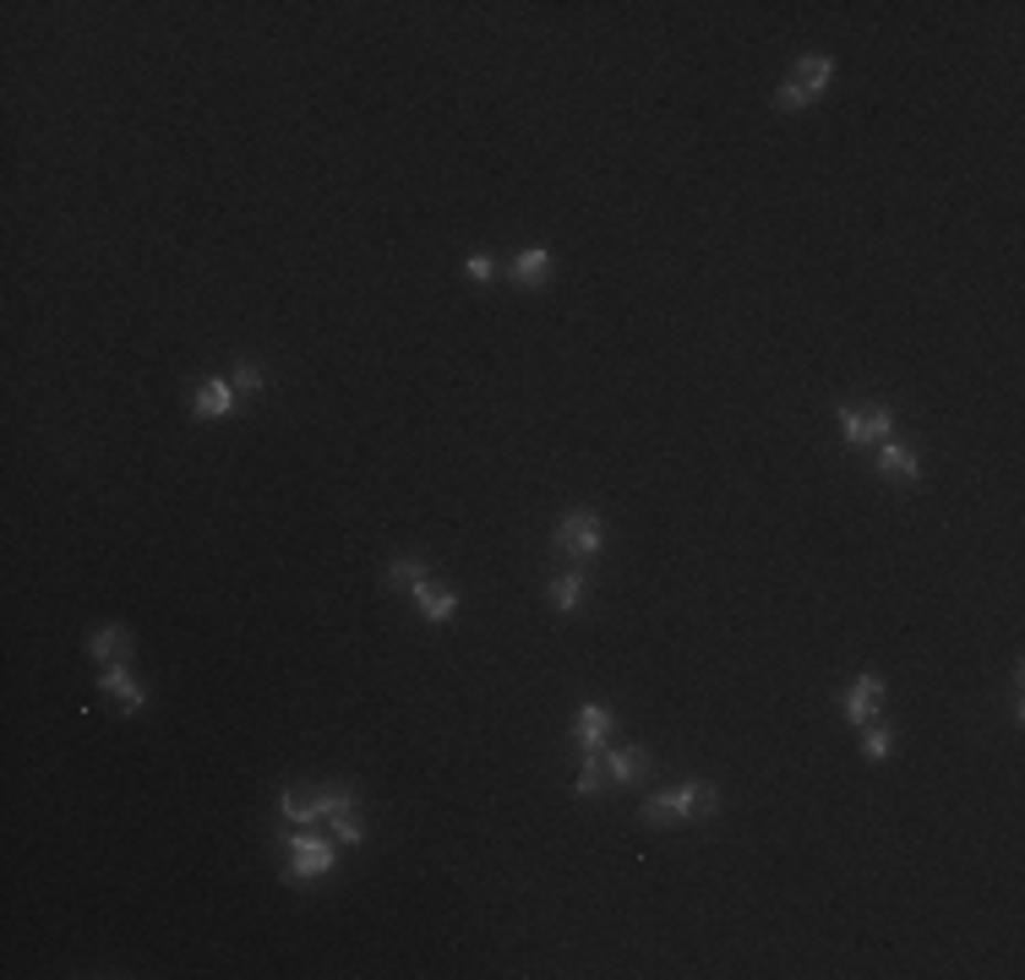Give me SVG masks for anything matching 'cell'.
Here are the masks:
<instances>
[{
  "mask_svg": "<svg viewBox=\"0 0 1025 980\" xmlns=\"http://www.w3.org/2000/svg\"><path fill=\"white\" fill-rule=\"evenodd\" d=\"M835 420H840V437L851 446H873V442H884V437H895V409L889 403H867V409L835 403Z\"/></svg>",
  "mask_w": 1025,
  "mask_h": 980,
  "instance_id": "7a4b0ae2",
  "label": "cell"
},
{
  "mask_svg": "<svg viewBox=\"0 0 1025 980\" xmlns=\"http://www.w3.org/2000/svg\"><path fill=\"white\" fill-rule=\"evenodd\" d=\"M878 452V474L884 480H895V485H917L922 480V457H917V446L911 442H900V437H884V442H873Z\"/></svg>",
  "mask_w": 1025,
  "mask_h": 980,
  "instance_id": "8992f818",
  "label": "cell"
},
{
  "mask_svg": "<svg viewBox=\"0 0 1025 980\" xmlns=\"http://www.w3.org/2000/svg\"><path fill=\"white\" fill-rule=\"evenodd\" d=\"M889 752H895V730H889V724H867L862 757H867V763H889Z\"/></svg>",
  "mask_w": 1025,
  "mask_h": 980,
  "instance_id": "ac0fdd59",
  "label": "cell"
},
{
  "mask_svg": "<svg viewBox=\"0 0 1025 980\" xmlns=\"http://www.w3.org/2000/svg\"><path fill=\"white\" fill-rule=\"evenodd\" d=\"M284 850H289V866H284V883H306V877H322V872H333V861H339V850L333 844H322L317 833H284Z\"/></svg>",
  "mask_w": 1025,
  "mask_h": 980,
  "instance_id": "3957f363",
  "label": "cell"
},
{
  "mask_svg": "<svg viewBox=\"0 0 1025 980\" xmlns=\"http://www.w3.org/2000/svg\"><path fill=\"white\" fill-rule=\"evenodd\" d=\"M186 403H191V420H229L241 398H235V387H229L224 376H202V381L191 387Z\"/></svg>",
  "mask_w": 1025,
  "mask_h": 980,
  "instance_id": "5b68a950",
  "label": "cell"
},
{
  "mask_svg": "<svg viewBox=\"0 0 1025 980\" xmlns=\"http://www.w3.org/2000/svg\"><path fill=\"white\" fill-rule=\"evenodd\" d=\"M595 790H600V752H584V774H578L573 796L578 801H595Z\"/></svg>",
  "mask_w": 1025,
  "mask_h": 980,
  "instance_id": "44dd1931",
  "label": "cell"
},
{
  "mask_svg": "<svg viewBox=\"0 0 1025 980\" xmlns=\"http://www.w3.org/2000/svg\"><path fill=\"white\" fill-rule=\"evenodd\" d=\"M578 600H584V567H567L552 578V605H557V616H573Z\"/></svg>",
  "mask_w": 1025,
  "mask_h": 980,
  "instance_id": "e0dca14e",
  "label": "cell"
},
{
  "mask_svg": "<svg viewBox=\"0 0 1025 980\" xmlns=\"http://www.w3.org/2000/svg\"><path fill=\"white\" fill-rule=\"evenodd\" d=\"M878 698H884V676H856L845 692H840V713H845V724H873V713H878Z\"/></svg>",
  "mask_w": 1025,
  "mask_h": 980,
  "instance_id": "52a82bcc",
  "label": "cell"
},
{
  "mask_svg": "<svg viewBox=\"0 0 1025 980\" xmlns=\"http://www.w3.org/2000/svg\"><path fill=\"white\" fill-rule=\"evenodd\" d=\"M835 83V55H802L797 61V72H791V88L802 93L808 104L813 98H824V88Z\"/></svg>",
  "mask_w": 1025,
  "mask_h": 980,
  "instance_id": "9c48e42d",
  "label": "cell"
},
{
  "mask_svg": "<svg viewBox=\"0 0 1025 980\" xmlns=\"http://www.w3.org/2000/svg\"><path fill=\"white\" fill-rule=\"evenodd\" d=\"M557 550L578 556V561L600 556V550H606V518H600V513H589V507H578V513L557 518Z\"/></svg>",
  "mask_w": 1025,
  "mask_h": 980,
  "instance_id": "277c9868",
  "label": "cell"
},
{
  "mask_svg": "<svg viewBox=\"0 0 1025 980\" xmlns=\"http://www.w3.org/2000/svg\"><path fill=\"white\" fill-rule=\"evenodd\" d=\"M328 822H333V839H339V844H350V850L366 844V822H361L355 811H339V817H328Z\"/></svg>",
  "mask_w": 1025,
  "mask_h": 980,
  "instance_id": "d6986e66",
  "label": "cell"
},
{
  "mask_svg": "<svg viewBox=\"0 0 1025 980\" xmlns=\"http://www.w3.org/2000/svg\"><path fill=\"white\" fill-rule=\"evenodd\" d=\"M415 605H420V616H426L431 626H448L453 616H459V589H442V583L426 578V583L415 589Z\"/></svg>",
  "mask_w": 1025,
  "mask_h": 980,
  "instance_id": "8fae6325",
  "label": "cell"
},
{
  "mask_svg": "<svg viewBox=\"0 0 1025 980\" xmlns=\"http://www.w3.org/2000/svg\"><path fill=\"white\" fill-rule=\"evenodd\" d=\"M552 268H557V257H552L546 246H530V251H519V257L508 262V278H513L519 289H541V283L552 278Z\"/></svg>",
  "mask_w": 1025,
  "mask_h": 980,
  "instance_id": "7c38bea8",
  "label": "cell"
},
{
  "mask_svg": "<svg viewBox=\"0 0 1025 980\" xmlns=\"http://www.w3.org/2000/svg\"><path fill=\"white\" fill-rule=\"evenodd\" d=\"M98 692H104L109 703H120V713L148 709V692H142V681H137L126 665H104V670H98Z\"/></svg>",
  "mask_w": 1025,
  "mask_h": 980,
  "instance_id": "ba28073f",
  "label": "cell"
},
{
  "mask_svg": "<svg viewBox=\"0 0 1025 980\" xmlns=\"http://www.w3.org/2000/svg\"><path fill=\"white\" fill-rule=\"evenodd\" d=\"M465 278L469 283H491V278H497V262H491L485 251H474V257H465Z\"/></svg>",
  "mask_w": 1025,
  "mask_h": 980,
  "instance_id": "7402d4cb",
  "label": "cell"
},
{
  "mask_svg": "<svg viewBox=\"0 0 1025 980\" xmlns=\"http://www.w3.org/2000/svg\"><path fill=\"white\" fill-rule=\"evenodd\" d=\"M715 785H704V779H687V785H671V790H660V796H650L644 801V822L650 828H671V822H693V817H709L715 811Z\"/></svg>",
  "mask_w": 1025,
  "mask_h": 980,
  "instance_id": "6da1fadb",
  "label": "cell"
},
{
  "mask_svg": "<svg viewBox=\"0 0 1025 980\" xmlns=\"http://www.w3.org/2000/svg\"><path fill=\"white\" fill-rule=\"evenodd\" d=\"M126 654H131V632L120 622L88 632V659H94V665H126Z\"/></svg>",
  "mask_w": 1025,
  "mask_h": 980,
  "instance_id": "4fadbf2b",
  "label": "cell"
},
{
  "mask_svg": "<svg viewBox=\"0 0 1025 980\" xmlns=\"http://www.w3.org/2000/svg\"><path fill=\"white\" fill-rule=\"evenodd\" d=\"M229 387H235V398H257V392H263V370H257L252 359H241L235 376H229Z\"/></svg>",
  "mask_w": 1025,
  "mask_h": 980,
  "instance_id": "ffe728a7",
  "label": "cell"
},
{
  "mask_svg": "<svg viewBox=\"0 0 1025 980\" xmlns=\"http://www.w3.org/2000/svg\"><path fill=\"white\" fill-rule=\"evenodd\" d=\"M606 735H611V709H606V703H584L578 719H573L578 752H606Z\"/></svg>",
  "mask_w": 1025,
  "mask_h": 980,
  "instance_id": "30bf717a",
  "label": "cell"
},
{
  "mask_svg": "<svg viewBox=\"0 0 1025 980\" xmlns=\"http://www.w3.org/2000/svg\"><path fill=\"white\" fill-rule=\"evenodd\" d=\"M600 757H606L611 785H639L650 774V752L644 746H617V752H600Z\"/></svg>",
  "mask_w": 1025,
  "mask_h": 980,
  "instance_id": "5bb4252c",
  "label": "cell"
},
{
  "mask_svg": "<svg viewBox=\"0 0 1025 980\" xmlns=\"http://www.w3.org/2000/svg\"><path fill=\"white\" fill-rule=\"evenodd\" d=\"M426 578H431V561H426V556H398V561H387V572H382L387 589H409V594H415Z\"/></svg>",
  "mask_w": 1025,
  "mask_h": 980,
  "instance_id": "9a60e30c",
  "label": "cell"
},
{
  "mask_svg": "<svg viewBox=\"0 0 1025 980\" xmlns=\"http://www.w3.org/2000/svg\"><path fill=\"white\" fill-rule=\"evenodd\" d=\"M279 811L295 822V828H311V822L322 817V801H317V790H295V785H284V790H279Z\"/></svg>",
  "mask_w": 1025,
  "mask_h": 980,
  "instance_id": "2e32d148",
  "label": "cell"
}]
</instances>
